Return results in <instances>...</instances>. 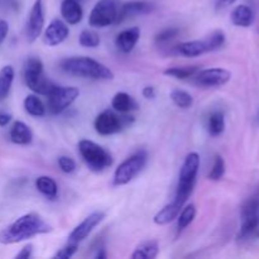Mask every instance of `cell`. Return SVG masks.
Instances as JSON below:
<instances>
[{
    "mask_svg": "<svg viewBox=\"0 0 259 259\" xmlns=\"http://www.w3.org/2000/svg\"><path fill=\"white\" fill-rule=\"evenodd\" d=\"M177 52L185 57H199L207 52L204 40H190L182 42L177 46Z\"/></svg>",
    "mask_w": 259,
    "mask_h": 259,
    "instance_id": "obj_23",
    "label": "cell"
},
{
    "mask_svg": "<svg viewBox=\"0 0 259 259\" xmlns=\"http://www.w3.org/2000/svg\"><path fill=\"white\" fill-rule=\"evenodd\" d=\"M134 121V118L125 114H116L111 110H104L103 113L96 116L94 121L95 131L100 136H111V134L119 133L124 128L131 125Z\"/></svg>",
    "mask_w": 259,
    "mask_h": 259,
    "instance_id": "obj_7",
    "label": "cell"
},
{
    "mask_svg": "<svg viewBox=\"0 0 259 259\" xmlns=\"http://www.w3.org/2000/svg\"><path fill=\"white\" fill-rule=\"evenodd\" d=\"M77 243H68L66 247H63L62 249L58 250L57 253H56L55 255H53V258L55 259H68L71 257H73L75 255V253L77 252Z\"/></svg>",
    "mask_w": 259,
    "mask_h": 259,
    "instance_id": "obj_34",
    "label": "cell"
},
{
    "mask_svg": "<svg viewBox=\"0 0 259 259\" xmlns=\"http://www.w3.org/2000/svg\"><path fill=\"white\" fill-rule=\"evenodd\" d=\"M78 43L82 47L86 48H95L100 45V37L98 33L93 32V30L85 29L81 32L80 37H78Z\"/></svg>",
    "mask_w": 259,
    "mask_h": 259,
    "instance_id": "obj_33",
    "label": "cell"
},
{
    "mask_svg": "<svg viewBox=\"0 0 259 259\" xmlns=\"http://www.w3.org/2000/svg\"><path fill=\"white\" fill-rule=\"evenodd\" d=\"M232 78V72L225 68L214 67L206 70H199V72L194 76L195 85L200 88H219V86L228 83Z\"/></svg>",
    "mask_w": 259,
    "mask_h": 259,
    "instance_id": "obj_10",
    "label": "cell"
},
{
    "mask_svg": "<svg viewBox=\"0 0 259 259\" xmlns=\"http://www.w3.org/2000/svg\"><path fill=\"white\" fill-rule=\"evenodd\" d=\"M199 66H182V67H169L164 70V75L171 77L179 78V80H186L191 78L199 72Z\"/></svg>",
    "mask_w": 259,
    "mask_h": 259,
    "instance_id": "obj_28",
    "label": "cell"
},
{
    "mask_svg": "<svg viewBox=\"0 0 259 259\" xmlns=\"http://www.w3.org/2000/svg\"><path fill=\"white\" fill-rule=\"evenodd\" d=\"M237 0H215V7L217 9H223V8H227L229 5L234 4Z\"/></svg>",
    "mask_w": 259,
    "mask_h": 259,
    "instance_id": "obj_40",
    "label": "cell"
},
{
    "mask_svg": "<svg viewBox=\"0 0 259 259\" xmlns=\"http://www.w3.org/2000/svg\"><path fill=\"white\" fill-rule=\"evenodd\" d=\"M78 152L91 171L101 172L113 164V157L110 152L89 139H82L78 142Z\"/></svg>",
    "mask_w": 259,
    "mask_h": 259,
    "instance_id": "obj_4",
    "label": "cell"
},
{
    "mask_svg": "<svg viewBox=\"0 0 259 259\" xmlns=\"http://www.w3.org/2000/svg\"><path fill=\"white\" fill-rule=\"evenodd\" d=\"M184 206V204H181V202L177 201V200H174L171 204L166 205L163 209H161L156 215H154L153 222L156 223L157 225L169 224V223L174 222L175 219H177L180 211H181Z\"/></svg>",
    "mask_w": 259,
    "mask_h": 259,
    "instance_id": "obj_18",
    "label": "cell"
},
{
    "mask_svg": "<svg viewBox=\"0 0 259 259\" xmlns=\"http://www.w3.org/2000/svg\"><path fill=\"white\" fill-rule=\"evenodd\" d=\"M14 68L12 66H4L0 70V100L7 99L14 81Z\"/></svg>",
    "mask_w": 259,
    "mask_h": 259,
    "instance_id": "obj_25",
    "label": "cell"
},
{
    "mask_svg": "<svg viewBox=\"0 0 259 259\" xmlns=\"http://www.w3.org/2000/svg\"><path fill=\"white\" fill-rule=\"evenodd\" d=\"M118 12L119 5L116 0H99L89 15V24L94 28L115 24Z\"/></svg>",
    "mask_w": 259,
    "mask_h": 259,
    "instance_id": "obj_9",
    "label": "cell"
},
{
    "mask_svg": "<svg viewBox=\"0 0 259 259\" xmlns=\"http://www.w3.org/2000/svg\"><path fill=\"white\" fill-rule=\"evenodd\" d=\"M230 19H232L233 24L237 27L248 28L254 22V13H253L252 8L248 5H238L232 12Z\"/></svg>",
    "mask_w": 259,
    "mask_h": 259,
    "instance_id": "obj_20",
    "label": "cell"
},
{
    "mask_svg": "<svg viewBox=\"0 0 259 259\" xmlns=\"http://www.w3.org/2000/svg\"><path fill=\"white\" fill-rule=\"evenodd\" d=\"M45 27V9L42 0H35L30 10L27 23V38L29 42H34L42 33Z\"/></svg>",
    "mask_w": 259,
    "mask_h": 259,
    "instance_id": "obj_12",
    "label": "cell"
},
{
    "mask_svg": "<svg viewBox=\"0 0 259 259\" xmlns=\"http://www.w3.org/2000/svg\"><path fill=\"white\" fill-rule=\"evenodd\" d=\"M159 253V245L156 240H146L142 242L134 249L132 259H154Z\"/></svg>",
    "mask_w": 259,
    "mask_h": 259,
    "instance_id": "obj_24",
    "label": "cell"
},
{
    "mask_svg": "<svg viewBox=\"0 0 259 259\" xmlns=\"http://www.w3.org/2000/svg\"><path fill=\"white\" fill-rule=\"evenodd\" d=\"M154 9V5L149 2H144V0H133V2H128L119 7L118 18H116L115 24L124 22L128 18L136 17V15L147 14L151 13Z\"/></svg>",
    "mask_w": 259,
    "mask_h": 259,
    "instance_id": "obj_14",
    "label": "cell"
},
{
    "mask_svg": "<svg viewBox=\"0 0 259 259\" xmlns=\"http://www.w3.org/2000/svg\"><path fill=\"white\" fill-rule=\"evenodd\" d=\"M24 109L29 115L40 118L46 114V106L37 95H28L24 99Z\"/></svg>",
    "mask_w": 259,
    "mask_h": 259,
    "instance_id": "obj_27",
    "label": "cell"
},
{
    "mask_svg": "<svg viewBox=\"0 0 259 259\" xmlns=\"http://www.w3.org/2000/svg\"><path fill=\"white\" fill-rule=\"evenodd\" d=\"M147 152L138 151L126 158L123 163L119 164L118 168L114 172V185L115 186H123L129 184L134 177L141 174L142 169L147 164Z\"/></svg>",
    "mask_w": 259,
    "mask_h": 259,
    "instance_id": "obj_6",
    "label": "cell"
},
{
    "mask_svg": "<svg viewBox=\"0 0 259 259\" xmlns=\"http://www.w3.org/2000/svg\"><path fill=\"white\" fill-rule=\"evenodd\" d=\"M111 106L120 114H128L138 109V104L126 93H116L111 100Z\"/></svg>",
    "mask_w": 259,
    "mask_h": 259,
    "instance_id": "obj_21",
    "label": "cell"
},
{
    "mask_svg": "<svg viewBox=\"0 0 259 259\" xmlns=\"http://www.w3.org/2000/svg\"><path fill=\"white\" fill-rule=\"evenodd\" d=\"M240 232L238 239L240 242L259 238V199H248L240 209Z\"/></svg>",
    "mask_w": 259,
    "mask_h": 259,
    "instance_id": "obj_5",
    "label": "cell"
},
{
    "mask_svg": "<svg viewBox=\"0 0 259 259\" xmlns=\"http://www.w3.org/2000/svg\"><path fill=\"white\" fill-rule=\"evenodd\" d=\"M58 166H60L61 171L65 174H72L76 169V162L71 157L61 156L58 158Z\"/></svg>",
    "mask_w": 259,
    "mask_h": 259,
    "instance_id": "obj_35",
    "label": "cell"
},
{
    "mask_svg": "<svg viewBox=\"0 0 259 259\" xmlns=\"http://www.w3.org/2000/svg\"><path fill=\"white\" fill-rule=\"evenodd\" d=\"M24 81L28 88L38 95L47 96L57 86L45 75L42 61L37 57H29L25 62Z\"/></svg>",
    "mask_w": 259,
    "mask_h": 259,
    "instance_id": "obj_3",
    "label": "cell"
},
{
    "mask_svg": "<svg viewBox=\"0 0 259 259\" xmlns=\"http://www.w3.org/2000/svg\"><path fill=\"white\" fill-rule=\"evenodd\" d=\"M61 15L68 24H77L83 17V10L78 0H62Z\"/></svg>",
    "mask_w": 259,
    "mask_h": 259,
    "instance_id": "obj_17",
    "label": "cell"
},
{
    "mask_svg": "<svg viewBox=\"0 0 259 259\" xmlns=\"http://www.w3.org/2000/svg\"><path fill=\"white\" fill-rule=\"evenodd\" d=\"M9 33V23L4 19H0V45L5 40Z\"/></svg>",
    "mask_w": 259,
    "mask_h": 259,
    "instance_id": "obj_37",
    "label": "cell"
},
{
    "mask_svg": "<svg viewBox=\"0 0 259 259\" xmlns=\"http://www.w3.org/2000/svg\"><path fill=\"white\" fill-rule=\"evenodd\" d=\"M68 34H70V29H68L67 24L61 19H53L46 28L43 39H45L46 45L55 47V46L65 42Z\"/></svg>",
    "mask_w": 259,
    "mask_h": 259,
    "instance_id": "obj_15",
    "label": "cell"
},
{
    "mask_svg": "<svg viewBox=\"0 0 259 259\" xmlns=\"http://www.w3.org/2000/svg\"><path fill=\"white\" fill-rule=\"evenodd\" d=\"M195 217H196V207L194 204H190L187 206L182 207V210L179 214V219H177V232L181 233L182 230L186 229L192 222H194Z\"/></svg>",
    "mask_w": 259,
    "mask_h": 259,
    "instance_id": "obj_29",
    "label": "cell"
},
{
    "mask_svg": "<svg viewBox=\"0 0 259 259\" xmlns=\"http://www.w3.org/2000/svg\"><path fill=\"white\" fill-rule=\"evenodd\" d=\"M32 253H33V245L32 244H28L15 255L17 259H28L32 257Z\"/></svg>",
    "mask_w": 259,
    "mask_h": 259,
    "instance_id": "obj_38",
    "label": "cell"
},
{
    "mask_svg": "<svg viewBox=\"0 0 259 259\" xmlns=\"http://www.w3.org/2000/svg\"><path fill=\"white\" fill-rule=\"evenodd\" d=\"M200 168V156L196 152H191L185 158L179 176V185H196L197 172Z\"/></svg>",
    "mask_w": 259,
    "mask_h": 259,
    "instance_id": "obj_13",
    "label": "cell"
},
{
    "mask_svg": "<svg viewBox=\"0 0 259 259\" xmlns=\"http://www.w3.org/2000/svg\"><path fill=\"white\" fill-rule=\"evenodd\" d=\"M205 46H206L207 52H214V51L219 50L224 46L225 43V33L223 30L218 29L212 32L206 39H204Z\"/></svg>",
    "mask_w": 259,
    "mask_h": 259,
    "instance_id": "obj_31",
    "label": "cell"
},
{
    "mask_svg": "<svg viewBox=\"0 0 259 259\" xmlns=\"http://www.w3.org/2000/svg\"><path fill=\"white\" fill-rule=\"evenodd\" d=\"M10 141L14 144L19 146H27L33 141V133L29 126L23 121H15L10 128Z\"/></svg>",
    "mask_w": 259,
    "mask_h": 259,
    "instance_id": "obj_19",
    "label": "cell"
},
{
    "mask_svg": "<svg viewBox=\"0 0 259 259\" xmlns=\"http://www.w3.org/2000/svg\"><path fill=\"white\" fill-rule=\"evenodd\" d=\"M169 96H171V100L174 101L175 105L181 109H190L194 105V98L185 90L175 89Z\"/></svg>",
    "mask_w": 259,
    "mask_h": 259,
    "instance_id": "obj_30",
    "label": "cell"
},
{
    "mask_svg": "<svg viewBox=\"0 0 259 259\" xmlns=\"http://www.w3.org/2000/svg\"><path fill=\"white\" fill-rule=\"evenodd\" d=\"M141 38V29L138 27L129 28L119 33L115 38V45L119 51L123 53H129L134 50Z\"/></svg>",
    "mask_w": 259,
    "mask_h": 259,
    "instance_id": "obj_16",
    "label": "cell"
},
{
    "mask_svg": "<svg viewBox=\"0 0 259 259\" xmlns=\"http://www.w3.org/2000/svg\"><path fill=\"white\" fill-rule=\"evenodd\" d=\"M12 120V115L4 111H0V126H5L10 123Z\"/></svg>",
    "mask_w": 259,
    "mask_h": 259,
    "instance_id": "obj_41",
    "label": "cell"
},
{
    "mask_svg": "<svg viewBox=\"0 0 259 259\" xmlns=\"http://www.w3.org/2000/svg\"><path fill=\"white\" fill-rule=\"evenodd\" d=\"M50 232H52V227L40 215L29 212L18 218L14 223L0 232V243L15 244Z\"/></svg>",
    "mask_w": 259,
    "mask_h": 259,
    "instance_id": "obj_1",
    "label": "cell"
},
{
    "mask_svg": "<svg viewBox=\"0 0 259 259\" xmlns=\"http://www.w3.org/2000/svg\"><path fill=\"white\" fill-rule=\"evenodd\" d=\"M35 189L50 200L57 199L58 186L57 182L50 176H39L35 180Z\"/></svg>",
    "mask_w": 259,
    "mask_h": 259,
    "instance_id": "obj_22",
    "label": "cell"
},
{
    "mask_svg": "<svg viewBox=\"0 0 259 259\" xmlns=\"http://www.w3.org/2000/svg\"><path fill=\"white\" fill-rule=\"evenodd\" d=\"M255 121H257V123L259 124V110H258V113H257V115H255Z\"/></svg>",
    "mask_w": 259,
    "mask_h": 259,
    "instance_id": "obj_43",
    "label": "cell"
},
{
    "mask_svg": "<svg viewBox=\"0 0 259 259\" xmlns=\"http://www.w3.org/2000/svg\"><path fill=\"white\" fill-rule=\"evenodd\" d=\"M95 258H106V253H105V249H103V248H101L100 250H99L98 252V254L95 255Z\"/></svg>",
    "mask_w": 259,
    "mask_h": 259,
    "instance_id": "obj_42",
    "label": "cell"
},
{
    "mask_svg": "<svg viewBox=\"0 0 259 259\" xmlns=\"http://www.w3.org/2000/svg\"><path fill=\"white\" fill-rule=\"evenodd\" d=\"M142 95L146 99H153L156 96V90H154L153 86H146L142 91Z\"/></svg>",
    "mask_w": 259,
    "mask_h": 259,
    "instance_id": "obj_39",
    "label": "cell"
},
{
    "mask_svg": "<svg viewBox=\"0 0 259 259\" xmlns=\"http://www.w3.org/2000/svg\"><path fill=\"white\" fill-rule=\"evenodd\" d=\"M225 175V162L224 158L222 156H215L214 163H212L211 169H210L209 175H207V179L211 180V181H220V180L224 177Z\"/></svg>",
    "mask_w": 259,
    "mask_h": 259,
    "instance_id": "obj_32",
    "label": "cell"
},
{
    "mask_svg": "<svg viewBox=\"0 0 259 259\" xmlns=\"http://www.w3.org/2000/svg\"><path fill=\"white\" fill-rule=\"evenodd\" d=\"M61 70L68 75L93 80H113L114 73L104 63L90 57H70L61 61Z\"/></svg>",
    "mask_w": 259,
    "mask_h": 259,
    "instance_id": "obj_2",
    "label": "cell"
},
{
    "mask_svg": "<svg viewBox=\"0 0 259 259\" xmlns=\"http://www.w3.org/2000/svg\"><path fill=\"white\" fill-rule=\"evenodd\" d=\"M207 131L211 137H219L225 131V118L222 111H212L207 121Z\"/></svg>",
    "mask_w": 259,
    "mask_h": 259,
    "instance_id": "obj_26",
    "label": "cell"
},
{
    "mask_svg": "<svg viewBox=\"0 0 259 259\" xmlns=\"http://www.w3.org/2000/svg\"><path fill=\"white\" fill-rule=\"evenodd\" d=\"M104 219H105V214H104L103 211H95L93 212V214H90L82 223H80V224L71 232V234L68 235V242L77 243L78 244L80 242L85 240L86 238L91 234V232H93Z\"/></svg>",
    "mask_w": 259,
    "mask_h": 259,
    "instance_id": "obj_11",
    "label": "cell"
},
{
    "mask_svg": "<svg viewBox=\"0 0 259 259\" xmlns=\"http://www.w3.org/2000/svg\"><path fill=\"white\" fill-rule=\"evenodd\" d=\"M80 95V91L75 86H56L47 95L48 110L53 115L63 113L68 106L72 105Z\"/></svg>",
    "mask_w": 259,
    "mask_h": 259,
    "instance_id": "obj_8",
    "label": "cell"
},
{
    "mask_svg": "<svg viewBox=\"0 0 259 259\" xmlns=\"http://www.w3.org/2000/svg\"><path fill=\"white\" fill-rule=\"evenodd\" d=\"M180 33V30L177 28H167V29H163L162 32H159L158 34L156 35V42L157 43H166L168 40L174 39L177 34Z\"/></svg>",
    "mask_w": 259,
    "mask_h": 259,
    "instance_id": "obj_36",
    "label": "cell"
}]
</instances>
